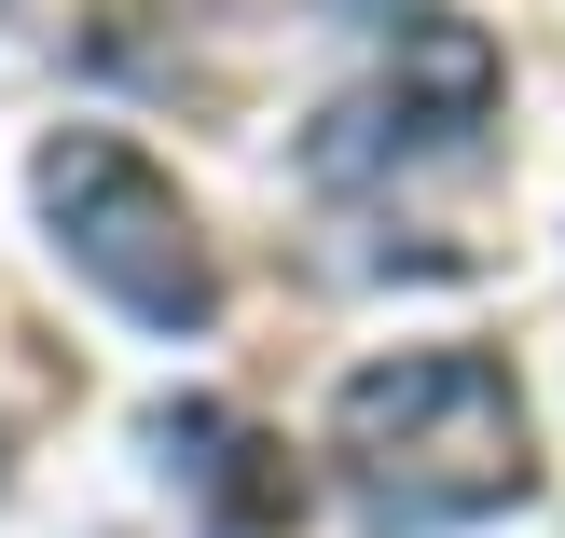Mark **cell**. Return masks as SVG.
<instances>
[{
    "label": "cell",
    "mask_w": 565,
    "mask_h": 538,
    "mask_svg": "<svg viewBox=\"0 0 565 538\" xmlns=\"http://www.w3.org/2000/svg\"><path fill=\"white\" fill-rule=\"evenodd\" d=\"M331 456H345L373 525H483L539 484L524 387L483 346H401L331 387Z\"/></svg>",
    "instance_id": "obj_1"
},
{
    "label": "cell",
    "mask_w": 565,
    "mask_h": 538,
    "mask_svg": "<svg viewBox=\"0 0 565 538\" xmlns=\"http://www.w3.org/2000/svg\"><path fill=\"white\" fill-rule=\"evenodd\" d=\"M28 193H42L55 249H70V263L125 304V318H152V331H207V318H221V263H207V235H193L180 180H166L152 152L70 125V138H42Z\"/></svg>",
    "instance_id": "obj_2"
},
{
    "label": "cell",
    "mask_w": 565,
    "mask_h": 538,
    "mask_svg": "<svg viewBox=\"0 0 565 538\" xmlns=\"http://www.w3.org/2000/svg\"><path fill=\"white\" fill-rule=\"evenodd\" d=\"M497 125V42L469 14H414L401 55H386L359 97L318 110V138H303V166L318 180H386V166H469Z\"/></svg>",
    "instance_id": "obj_3"
}]
</instances>
